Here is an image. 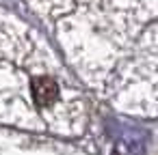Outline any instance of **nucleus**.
<instances>
[{
	"mask_svg": "<svg viewBox=\"0 0 158 155\" xmlns=\"http://www.w3.org/2000/svg\"><path fill=\"white\" fill-rule=\"evenodd\" d=\"M31 95H33V101L39 110H48V108H54L59 101H61V84L52 78V76H37L33 80V88H31Z\"/></svg>",
	"mask_w": 158,
	"mask_h": 155,
	"instance_id": "1",
	"label": "nucleus"
}]
</instances>
